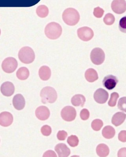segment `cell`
Masks as SVG:
<instances>
[{"instance_id": "1", "label": "cell", "mask_w": 126, "mask_h": 157, "mask_svg": "<svg viewBox=\"0 0 126 157\" xmlns=\"http://www.w3.org/2000/svg\"><path fill=\"white\" fill-rule=\"evenodd\" d=\"M62 19L64 22L70 26H74L79 22L80 15L77 10L73 8H68L62 14Z\"/></svg>"}, {"instance_id": "2", "label": "cell", "mask_w": 126, "mask_h": 157, "mask_svg": "<svg viewBox=\"0 0 126 157\" xmlns=\"http://www.w3.org/2000/svg\"><path fill=\"white\" fill-rule=\"evenodd\" d=\"M62 33V28L60 25L56 22H51L46 25L45 28L46 36L50 39H58Z\"/></svg>"}, {"instance_id": "3", "label": "cell", "mask_w": 126, "mask_h": 157, "mask_svg": "<svg viewBox=\"0 0 126 157\" xmlns=\"http://www.w3.org/2000/svg\"><path fill=\"white\" fill-rule=\"evenodd\" d=\"M43 103H53L57 98V94L56 90L51 87H46L43 88L40 93Z\"/></svg>"}, {"instance_id": "4", "label": "cell", "mask_w": 126, "mask_h": 157, "mask_svg": "<svg viewBox=\"0 0 126 157\" xmlns=\"http://www.w3.org/2000/svg\"><path fill=\"white\" fill-rule=\"evenodd\" d=\"M19 59L24 64H30L35 58L34 52L31 48L24 47L21 48L18 54Z\"/></svg>"}, {"instance_id": "5", "label": "cell", "mask_w": 126, "mask_h": 157, "mask_svg": "<svg viewBox=\"0 0 126 157\" xmlns=\"http://www.w3.org/2000/svg\"><path fill=\"white\" fill-rule=\"evenodd\" d=\"M18 67V62L13 57H8L5 59L2 65L3 71L6 73H11L14 72Z\"/></svg>"}, {"instance_id": "6", "label": "cell", "mask_w": 126, "mask_h": 157, "mask_svg": "<svg viewBox=\"0 0 126 157\" xmlns=\"http://www.w3.org/2000/svg\"><path fill=\"white\" fill-rule=\"evenodd\" d=\"M90 57L92 62L94 64L100 65L104 61L105 54L101 48H96L92 50Z\"/></svg>"}, {"instance_id": "7", "label": "cell", "mask_w": 126, "mask_h": 157, "mask_svg": "<svg viewBox=\"0 0 126 157\" xmlns=\"http://www.w3.org/2000/svg\"><path fill=\"white\" fill-rule=\"evenodd\" d=\"M61 116L65 121L68 122L73 121L76 117V110L72 106H65L61 110Z\"/></svg>"}, {"instance_id": "8", "label": "cell", "mask_w": 126, "mask_h": 157, "mask_svg": "<svg viewBox=\"0 0 126 157\" xmlns=\"http://www.w3.org/2000/svg\"><path fill=\"white\" fill-rule=\"evenodd\" d=\"M77 35L80 39L85 42L90 41L94 36L93 31L88 27H83L77 30Z\"/></svg>"}, {"instance_id": "9", "label": "cell", "mask_w": 126, "mask_h": 157, "mask_svg": "<svg viewBox=\"0 0 126 157\" xmlns=\"http://www.w3.org/2000/svg\"><path fill=\"white\" fill-rule=\"evenodd\" d=\"M111 9L115 13L122 14L126 10V3L125 0H113L111 3Z\"/></svg>"}, {"instance_id": "10", "label": "cell", "mask_w": 126, "mask_h": 157, "mask_svg": "<svg viewBox=\"0 0 126 157\" xmlns=\"http://www.w3.org/2000/svg\"><path fill=\"white\" fill-rule=\"evenodd\" d=\"M108 98V93L103 89H99L96 90L94 94L95 101L98 103H105Z\"/></svg>"}, {"instance_id": "11", "label": "cell", "mask_w": 126, "mask_h": 157, "mask_svg": "<svg viewBox=\"0 0 126 157\" xmlns=\"http://www.w3.org/2000/svg\"><path fill=\"white\" fill-rule=\"evenodd\" d=\"M118 82L116 77L112 75H108L104 78L103 84L105 88L108 90H112L116 87Z\"/></svg>"}, {"instance_id": "12", "label": "cell", "mask_w": 126, "mask_h": 157, "mask_svg": "<svg viewBox=\"0 0 126 157\" xmlns=\"http://www.w3.org/2000/svg\"><path fill=\"white\" fill-rule=\"evenodd\" d=\"M13 116L11 113L4 112L0 113V125L3 127L11 125L13 122Z\"/></svg>"}, {"instance_id": "13", "label": "cell", "mask_w": 126, "mask_h": 157, "mask_svg": "<svg viewBox=\"0 0 126 157\" xmlns=\"http://www.w3.org/2000/svg\"><path fill=\"white\" fill-rule=\"evenodd\" d=\"M15 87L13 83L10 82H6L2 83L1 87V91L3 95L7 97L11 96L14 93Z\"/></svg>"}, {"instance_id": "14", "label": "cell", "mask_w": 126, "mask_h": 157, "mask_svg": "<svg viewBox=\"0 0 126 157\" xmlns=\"http://www.w3.org/2000/svg\"><path fill=\"white\" fill-rule=\"evenodd\" d=\"M35 114L38 119L44 121L48 119L50 116V111L46 106H40L36 110Z\"/></svg>"}, {"instance_id": "15", "label": "cell", "mask_w": 126, "mask_h": 157, "mask_svg": "<svg viewBox=\"0 0 126 157\" xmlns=\"http://www.w3.org/2000/svg\"><path fill=\"white\" fill-rule=\"evenodd\" d=\"M55 151L59 157H67L70 154V150L64 143H59L55 147Z\"/></svg>"}, {"instance_id": "16", "label": "cell", "mask_w": 126, "mask_h": 157, "mask_svg": "<svg viewBox=\"0 0 126 157\" xmlns=\"http://www.w3.org/2000/svg\"><path fill=\"white\" fill-rule=\"evenodd\" d=\"M25 100L24 97L21 94H16L14 97L13 104L14 108L17 110H22L25 106Z\"/></svg>"}, {"instance_id": "17", "label": "cell", "mask_w": 126, "mask_h": 157, "mask_svg": "<svg viewBox=\"0 0 126 157\" xmlns=\"http://www.w3.org/2000/svg\"><path fill=\"white\" fill-rule=\"evenodd\" d=\"M126 114L122 112H118L114 115L112 118V123L116 126L121 125L126 119Z\"/></svg>"}, {"instance_id": "18", "label": "cell", "mask_w": 126, "mask_h": 157, "mask_svg": "<svg viewBox=\"0 0 126 157\" xmlns=\"http://www.w3.org/2000/svg\"><path fill=\"white\" fill-rule=\"evenodd\" d=\"M51 70L47 66H43L39 69V76L42 80H48L51 77Z\"/></svg>"}, {"instance_id": "19", "label": "cell", "mask_w": 126, "mask_h": 157, "mask_svg": "<svg viewBox=\"0 0 126 157\" xmlns=\"http://www.w3.org/2000/svg\"><path fill=\"white\" fill-rule=\"evenodd\" d=\"M85 79L87 81L93 82L98 79V76L96 71L93 68L88 69L85 72Z\"/></svg>"}, {"instance_id": "20", "label": "cell", "mask_w": 126, "mask_h": 157, "mask_svg": "<svg viewBox=\"0 0 126 157\" xmlns=\"http://www.w3.org/2000/svg\"><path fill=\"white\" fill-rule=\"evenodd\" d=\"M85 102V97L81 94H76L71 99L72 104L75 106L83 107Z\"/></svg>"}, {"instance_id": "21", "label": "cell", "mask_w": 126, "mask_h": 157, "mask_svg": "<svg viewBox=\"0 0 126 157\" xmlns=\"http://www.w3.org/2000/svg\"><path fill=\"white\" fill-rule=\"evenodd\" d=\"M96 152L99 157H105L109 154V148L105 144H100L96 147Z\"/></svg>"}, {"instance_id": "22", "label": "cell", "mask_w": 126, "mask_h": 157, "mask_svg": "<svg viewBox=\"0 0 126 157\" xmlns=\"http://www.w3.org/2000/svg\"><path fill=\"white\" fill-rule=\"evenodd\" d=\"M116 134V131L113 127L106 126L102 130V135L105 138L109 139L114 137Z\"/></svg>"}, {"instance_id": "23", "label": "cell", "mask_w": 126, "mask_h": 157, "mask_svg": "<svg viewBox=\"0 0 126 157\" xmlns=\"http://www.w3.org/2000/svg\"><path fill=\"white\" fill-rule=\"evenodd\" d=\"M30 75L29 70L25 67H22L17 71L16 76L21 80H25L28 78Z\"/></svg>"}, {"instance_id": "24", "label": "cell", "mask_w": 126, "mask_h": 157, "mask_svg": "<svg viewBox=\"0 0 126 157\" xmlns=\"http://www.w3.org/2000/svg\"><path fill=\"white\" fill-rule=\"evenodd\" d=\"M49 13L48 8L45 5H40L37 7L36 10L37 14L41 18H45L48 15Z\"/></svg>"}, {"instance_id": "25", "label": "cell", "mask_w": 126, "mask_h": 157, "mask_svg": "<svg viewBox=\"0 0 126 157\" xmlns=\"http://www.w3.org/2000/svg\"><path fill=\"white\" fill-rule=\"evenodd\" d=\"M67 142L71 147H75L79 144V139L77 136L72 135L68 137Z\"/></svg>"}, {"instance_id": "26", "label": "cell", "mask_w": 126, "mask_h": 157, "mask_svg": "<svg viewBox=\"0 0 126 157\" xmlns=\"http://www.w3.org/2000/svg\"><path fill=\"white\" fill-rule=\"evenodd\" d=\"M103 126V121L100 119H95L92 123V128L95 131H99Z\"/></svg>"}, {"instance_id": "27", "label": "cell", "mask_w": 126, "mask_h": 157, "mask_svg": "<svg viewBox=\"0 0 126 157\" xmlns=\"http://www.w3.org/2000/svg\"><path fill=\"white\" fill-rule=\"evenodd\" d=\"M115 21V18L112 13H108L106 14L104 18V22L108 25H111L114 23Z\"/></svg>"}, {"instance_id": "28", "label": "cell", "mask_w": 126, "mask_h": 157, "mask_svg": "<svg viewBox=\"0 0 126 157\" xmlns=\"http://www.w3.org/2000/svg\"><path fill=\"white\" fill-rule=\"evenodd\" d=\"M119 97L118 94L116 92H114L111 94L110 98L108 101V105L111 107H114L116 105L118 98Z\"/></svg>"}, {"instance_id": "29", "label": "cell", "mask_w": 126, "mask_h": 157, "mask_svg": "<svg viewBox=\"0 0 126 157\" xmlns=\"http://www.w3.org/2000/svg\"><path fill=\"white\" fill-rule=\"evenodd\" d=\"M126 97H123L120 98L118 103V107L119 109L124 112H126Z\"/></svg>"}, {"instance_id": "30", "label": "cell", "mask_w": 126, "mask_h": 157, "mask_svg": "<svg viewBox=\"0 0 126 157\" xmlns=\"http://www.w3.org/2000/svg\"><path fill=\"white\" fill-rule=\"evenodd\" d=\"M41 133L45 136H49L52 132V129L49 126L45 125L43 126L41 129Z\"/></svg>"}, {"instance_id": "31", "label": "cell", "mask_w": 126, "mask_h": 157, "mask_svg": "<svg viewBox=\"0 0 126 157\" xmlns=\"http://www.w3.org/2000/svg\"><path fill=\"white\" fill-rule=\"evenodd\" d=\"M104 10L103 9L98 7L95 8L94 10L93 14L95 17L97 18H100L103 17L104 13Z\"/></svg>"}, {"instance_id": "32", "label": "cell", "mask_w": 126, "mask_h": 157, "mask_svg": "<svg viewBox=\"0 0 126 157\" xmlns=\"http://www.w3.org/2000/svg\"><path fill=\"white\" fill-rule=\"evenodd\" d=\"M126 17H124L121 18L120 21L119 28L120 30L122 33H126Z\"/></svg>"}, {"instance_id": "33", "label": "cell", "mask_w": 126, "mask_h": 157, "mask_svg": "<svg viewBox=\"0 0 126 157\" xmlns=\"http://www.w3.org/2000/svg\"><path fill=\"white\" fill-rule=\"evenodd\" d=\"M90 113L89 111L86 109H83L81 110L80 113L81 118L83 120H86L89 118Z\"/></svg>"}, {"instance_id": "34", "label": "cell", "mask_w": 126, "mask_h": 157, "mask_svg": "<svg viewBox=\"0 0 126 157\" xmlns=\"http://www.w3.org/2000/svg\"><path fill=\"white\" fill-rule=\"evenodd\" d=\"M68 136V133L64 130H60L57 134V137L60 140H64Z\"/></svg>"}, {"instance_id": "35", "label": "cell", "mask_w": 126, "mask_h": 157, "mask_svg": "<svg viewBox=\"0 0 126 157\" xmlns=\"http://www.w3.org/2000/svg\"><path fill=\"white\" fill-rule=\"evenodd\" d=\"M126 132L125 130H122L120 132L118 135V139L121 142H125L126 141Z\"/></svg>"}, {"instance_id": "36", "label": "cell", "mask_w": 126, "mask_h": 157, "mask_svg": "<svg viewBox=\"0 0 126 157\" xmlns=\"http://www.w3.org/2000/svg\"><path fill=\"white\" fill-rule=\"evenodd\" d=\"M44 157H57V155H56L55 152H54L52 150H49L47 151H46L45 153H44V155H43Z\"/></svg>"}, {"instance_id": "37", "label": "cell", "mask_w": 126, "mask_h": 157, "mask_svg": "<svg viewBox=\"0 0 126 157\" xmlns=\"http://www.w3.org/2000/svg\"><path fill=\"white\" fill-rule=\"evenodd\" d=\"M126 148L120 149L118 152V157H125L126 156Z\"/></svg>"}, {"instance_id": "38", "label": "cell", "mask_w": 126, "mask_h": 157, "mask_svg": "<svg viewBox=\"0 0 126 157\" xmlns=\"http://www.w3.org/2000/svg\"><path fill=\"white\" fill-rule=\"evenodd\" d=\"M1 29H0V35H1Z\"/></svg>"}]
</instances>
